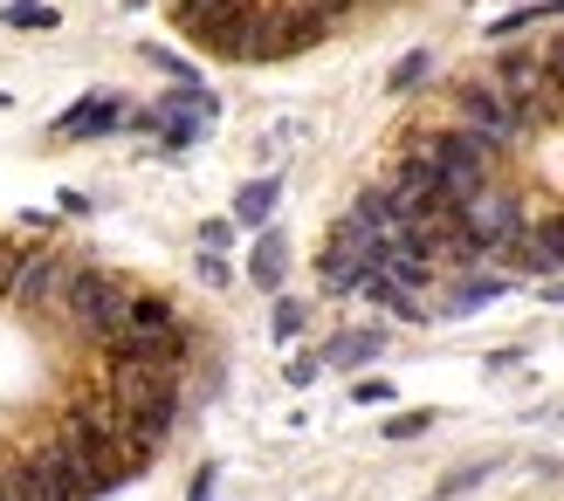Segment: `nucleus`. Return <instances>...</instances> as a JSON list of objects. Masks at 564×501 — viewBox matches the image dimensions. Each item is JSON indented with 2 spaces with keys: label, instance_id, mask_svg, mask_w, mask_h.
<instances>
[{
  "label": "nucleus",
  "instance_id": "nucleus-31",
  "mask_svg": "<svg viewBox=\"0 0 564 501\" xmlns=\"http://www.w3.org/2000/svg\"><path fill=\"white\" fill-rule=\"evenodd\" d=\"M0 303H8V282H0Z\"/></svg>",
  "mask_w": 564,
  "mask_h": 501
},
{
  "label": "nucleus",
  "instance_id": "nucleus-29",
  "mask_svg": "<svg viewBox=\"0 0 564 501\" xmlns=\"http://www.w3.org/2000/svg\"><path fill=\"white\" fill-rule=\"evenodd\" d=\"M200 282L221 288V282H227V261H221V254H200Z\"/></svg>",
  "mask_w": 564,
  "mask_h": 501
},
{
  "label": "nucleus",
  "instance_id": "nucleus-11",
  "mask_svg": "<svg viewBox=\"0 0 564 501\" xmlns=\"http://www.w3.org/2000/svg\"><path fill=\"white\" fill-rule=\"evenodd\" d=\"M63 275H69V261L56 248H29V254H21V269H14V282H8V303H21V309H56Z\"/></svg>",
  "mask_w": 564,
  "mask_h": 501
},
{
  "label": "nucleus",
  "instance_id": "nucleus-2",
  "mask_svg": "<svg viewBox=\"0 0 564 501\" xmlns=\"http://www.w3.org/2000/svg\"><path fill=\"white\" fill-rule=\"evenodd\" d=\"M63 323L76 337H90V344H111V337L124 330V316H132V282H117L104 269H83V261H69V275H63Z\"/></svg>",
  "mask_w": 564,
  "mask_h": 501
},
{
  "label": "nucleus",
  "instance_id": "nucleus-4",
  "mask_svg": "<svg viewBox=\"0 0 564 501\" xmlns=\"http://www.w3.org/2000/svg\"><path fill=\"white\" fill-rule=\"evenodd\" d=\"M379 254H386V241L365 227V220H338L330 227V241H324V261H317V282H324V296H358L365 288V275L379 269Z\"/></svg>",
  "mask_w": 564,
  "mask_h": 501
},
{
  "label": "nucleus",
  "instance_id": "nucleus-13",
  "mask_svg": "<svg viewBox=\"0 0 564 501\" xmlns=\"http://www.w3.org/2000/svg\"><path fill=\"white\" fill-rule=\"evenodd\" d=\"M29 488L35 501H83V488H76V460H69V446L63 440H48V446H29Z\"/></svg>",
  "mask_w": 564,
  "mask_h": 501
},
{
  "label": "nucleus",
  "instance_id": "nucleus-24",
  "mask_svg": "<svg viewBox=\"0 0 564 501\" xmlns=\"http://www.w3.org/2000/svg\"><path fill=\"white\" fill-rule=\"evenodd\" d=\"M433 426V412H399V419H386V440H420Z\"/></svg>",
  "mask_w": 564,
  "mask_h": 501
},
{
  "label": "nucleus",
  "instance_id": "nucleus-21",
  "mask_svg": "<svg viewBox=\"0 0 564 501\" xmlns=\"http://www.w3.org/2000/svg\"><path fill=\"white\" fill-rule=\"evenodd\" d=\"M8 29H56V8H42V0H8Z\"/></svg>",
  "mask_w": 564,
  "mask_h": 501
},
{
  "label": "nucleus",
  "instance_id": "nucleus-7",
  "mask_svg": "<svg viewBox=\"0 0 564 501\" xmlns=\"http://www.w3.org/2000/svg\"><path fill=\"white\" fill-rule=\"evenodd\" d=\"M454 111H461L469 130H482L496 151H509L523 138V117H517V103L496 90V76H469V83H454Z\"/></svg>",
  "mask_w": 564,
  "mask_h": 501
},
{
  "label": "nucleus",
  "instance_id": "nucleus-1",
  "mask_svg": "<svg viewBox=\"0 0 564 501\" xmlns=\"http://www.w3.org/2000/svg\"><path fill=\"white\" fill-rule=\"evenodd\" d=\"M111 399L132 419V446L151 454L179 419V372L172 364H111Z\"/></svg>",
  "mask_w": 564,
  "mask_h": 501
},
{
  "label": "nucleus",
  "instance_id": "nucleus-5",
  "mask_svg": "<svg viewBox=\"0 0 564 501\" xmlns=\"http://www.w3.org/2000/svg\"><path fill=\"white\" fill-rule=\"evenodd\" d=\"M489 76H496V90H503L509 103H517L523 130H537V124H557V117H564V90L551 83L544 56H530V48H509V56H503Z\"/></svg>",
  "mask_w": 564,
  "mask_h": 501
},
{
  "label": "nucleus",
  "instance_id": "nucleus-18",
  "mask_svg": "<svg viewBox=\"0 0 564 501\" xmlns=\"http://www.w3.org/2000/svg\"><path fill=\"white\" fill-rule=\"evenodd\" d=\"M275 200H282V186H275V179H248V186L235 193V227H269Z\"/></svg>",
  "mask_w": 564,
  "mask_h": 501
},
{
  "label": "nucleus",
  "instance_id": "nucleus-28",
  "mask_svg": "<svg viewBox=\"0 0 564 501\" xmlns=\"http://www.w3.org/2000/svg\"><path fill=\"white\" fill-rule=\"evenodd\" d=\"M544 69H551V83H557V90H564V35H557V42H551V48H544Z\"/></svg>",
  "mask_w": 564,
  "mask_h": 501
},
{
  "label": "nucleus",
  "instance_id": "nucleus-12",
  "mask_svg": "<svg viewBox=\"0 0 564 501\" xmlns=\"http://www.w3.org/2000/svg\"><path fill=\"white\" fill-rule=\"evenodd\" d=\"M503 254H509V269H523V275H557L564 269V214H551V220H523V234L517 241H503Z\"/></svg>",
  "mask_w": 564,
  "mask_h": 501
},
{
  "label": "nucleus",
  "instance_id": "nucleus-22",
  "mask_svg": "<svg viewBox=\"0 0 564 501\" xmlns=\"http://www.w3.org/2000/svg\"><path fill=\"white\" fill-rule=\"evenodd\" d=\"M138 56H145L151 69H159V76H172V83H200V76H193V62H179V56H172V48H159V42H145V48H138Z\"/></svg>",
  "mask_w": 564,
  "mask_h": 501
},
{
  "label": "nucleus",
  "instance_id": "nucleus-9",
  "mask_svg": "<svg viewBox=\"0 0 564 501\" xmlns=\"http://www.w3.org/2000/svg\"><path fill=\"white\" fill-rule=\"evenodd\" d=\"M324 29H330V21H324V14H311L303 0H296V8H275V14H262V21H255V56H248V62L303 56L311 42H324Z\"/></svg>",
  "mask_w": 564,
  "mask_h": 501
},
{
  "label": "nucleus",
  "instance_id": "nucleus-17",
  "mask_svg": "<svg viewBox=\"0 0 564 501\" xmlns=\"http://www.w3.org/2000/svg\"><path fill=\"white\" fill-rule=\"evenodd\" d=\"M496 296H509V282H503V275H469V282H461L454 296L441 303V316H475V309H489Z\"/></svg>",
  "mask_w": 564,
  "mask_h": 501
},
{
  "label": "nucleus",
  "instance_id": "nucleus-6",
  "mask_svg": "<svg viewBox=\"0 0 564 501\" xmlns=\"http://www.w3.org/2000/svg\"><path fill=\"white\" fill-rule=\"evenodd\" d=\"M214 117H221V96H214V90H200V83H172V96H159L151 111L132 117V130H159L172 151H187V145H200V138L214 130Z\"/></svg>",
  "mask_w": 564,
  "mask_h": 501
},
{
  "label": "nucleus",
  "instance_id": "nucleus-25",
  "mask_svg": "<svg viewBox=\"0 0 564 501\" xmlns=\"http://www.w3.org/2000/svg\"><path fill=\"white\" fill-rule=\"evenodd\" d=\"M296 330H303V303H296V296H282V303H275V337L290 344Z\"/></svg>",
  "mask_w": 564,
  "mask_h": 501
},
{
  "label": "nucleus",
  "instance_id": "nucleus-26",
  "mask_svg": "<svg viewBox=\"0 0 564 501\" xmlns=\"http://www.w3.org/2000/svg\"><path fill=\"white\" fill-rule=\"evenodd\" d=\"M351 399H358V406H393V385H386V378H358Z\"/></svg>",
  "mask_w": 564,
  "mask_h": 501
},
{
  "label": "nucleus",
  "instance_id": "nucleus-20",
  "mask_svg": "<svg viewBox=\"0 0 564 501\" xmlns=\"http://www.w3.org/2000/svg\"><path fill=\"white\" fill-rule=\"evenodd\" d=\"M427 69H433V56H427V48H414V56H399V62H393V76H386V90H393V96H406V90H420V83H427Z\"/></svg>",
  "mask_w": 564,
  "mask_h": 501
},
{
  "label": "nucleus",
  "instance_id": "nucleus-15",
  "mask_svg": "<svg viewBox=\"0 0 564 501\" xmlns=\"http://www.w3.org/2000/svg\"><path fill=\"white\" fill-rule=\"evenodd\" d=\"M282 275H290V241H282L275 227H262V241H255V254H248V282L255 288H282Z\"/></svg>",
  "mask_w": 564,
  "mask_h": 501
},
{
  "label": "nucleus",
  "instance_id": "nucleus-8",
  "mask_svg": "<svg viewBox=\"0 0 564 501\" xmlns=\"http://www.w3.org/2000/svg\"><path fill=\"white\" fill-rule=\"evenodd\" d=\"M461 227L496 254L503 241H517V234H523V200L509 193V186H475L469 200H461Z\"/></svg>",
  "mask_w": 564,
  "mask_h": 501
},
{
  "label": "nucleus",
  "instance_id": "nucleus-30",
  "mask_svg": "<svg viewBox=\"0 0 564 501\" xmlns=\"http://www.w3.org/2000/svg\"><path fill=\"white\" fill-rule=\"evenodd\" d=\"M207 494H214V467H200V474H193V488H187V501H207Z\"/></svg>",
  "mask_w": 564,
  "mask_h": 501
},
{
  "label": "nucleus",
  "instance_id": "nucleus-3",
  "mask_svg": "<svg viewBox=\"0 0 564 501\" xmlns=\"http://www.w3.org/2000/svg\"><path fill=\"white\" fill-rule=\"evenodd\" d=\"M406 158H427L433 172H441V186H448V200H469L475 186H489V166H496V145L482 138V130H427V138H414L406 145Z\"/></svg>",
  "mask_w": 564,
  "mask_h": 501
},
{
  "label": "nucleus",
  "instance_id": "nucleus-23",
  "mask_svg": "<svg viewBox=\"0 0 564 501\" xmlns=\"http://www.w3.org/2000/svg\"><path fill=\"white\" fill-rule=\"evenodd\" d=\"M489 474H496V460H475V467H461V474H448V481H441V494H469L475 481H489Z\"/></svg>",
  "mask_w": 564,
  "mask_h": 501
},
{
  "label": "nucleus",
  "instance_id": "nucleus-32",
  "mask_svg": "<svg viewBox=\"0 0 564 501\" xmlns=\"http://www.w3.org/2000/svg\"><path fill=\"white\" fill-rule=\"evenodd\" d=\"M0 111H8V96H0Z\"/></svg>",
  "mask_w": 564,
  "mask_h": 501
},
{
  "label": "nucleus",
  "instance_id": "nucleus-19",
  "mask_svg": "<svg viewBox=\"0 0 564 501\" xmlns=\"http://www.w3.org/2000/svg\"><path fill=\"white\" fill-rule=\"evenodd\" d=\"M530 21H564V0H530V8H509L503 21H489V35L509 42V35H523Z\"/></svg>",
  "mask_w": 564,
  "mask_h": 501
},
{
  "label": "nucleus",
  "instance_id": "nucleus-10",
  "mask_svg": "<svg viewBox=\"0 0 564 501\" xmlns=\"http://www.w3.org/2000/svg\"><path fill=\"white\" fill-rule=\"evenodd\" d=\"M187 351H193V337H187V323H166V330H124V337H111L104 344V364H187Z\"/></svg>",
  "mask_w": 564,
  "mask_h": 501
},
{
  "label": "nucleus",
  "instance_id": "nucleus-14",
  "mask_svg": "<svg viewBox=\"0 0 564 501\" xmlns=\"http://www.w3.org/2000/svg\"><path fill=\"white\" fill-rule=\"evenodd\" d=\"M124 124V103L117 96H83V103H69V111L56 117V138H104V130H117Z\"/></svg>",
  "mask_w": 564,
  "mask_h": 501
},
{
  "label": "nucleus",
  "instance_id": "nucleus-27",
  "mask_svg": "<svg viewBox=\"0 0 564 501\" xmlns=\"http://www.w3.org/2000/svg\"><path fill=\"white\" fill-rule=\"evenodd\" d=\"M200 248H207V254L235 248V220H207V227H200Z\"/></svg>",
  "mask_w": 564,
  "mask_h": 501
},
{
  "label": "nucleus",
  "instance_id": "nucleus-16",
  "mask_svg": "<svg viewBox=\"0 0 564 501\" xmlns=\"http://www.w3.org/2000/svg\"><path fill=\"white\" fill-rule=\"evenodd\" d=\"M379 351H386V337H379V330H345V337H330L324 364H330V372H365Z\"/></svg>",
  "mask_w": 564,
  "mask_h": 501
}]
</instances>
